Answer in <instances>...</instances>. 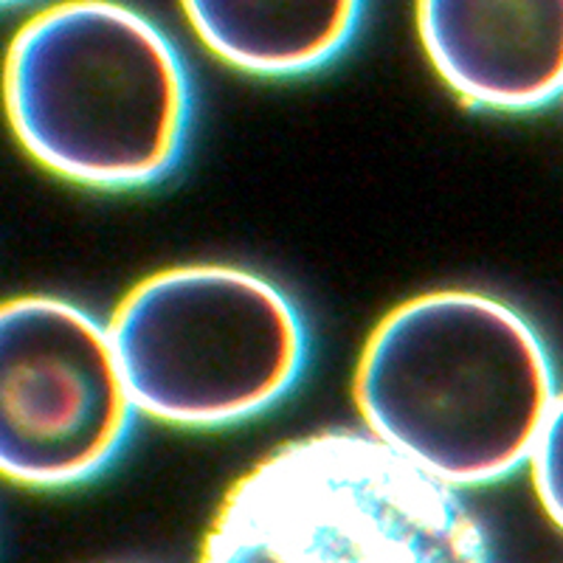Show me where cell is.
<instances>
[{
	"mask_svg": "<svg viewBox=\"0 0 563 563\" xmlns=\"http://www.w3.org/2000/svg\"><path fill=\"white\" fill-rule=\"evenodd\" d=\"M200 563H493L456 490L352 431L296 440L231 487Z\"/></svg>",
	"mask_w": 563,
	"mask_h": 563,
	"instance_id": "3",
	"label": "cell"
},
{
	"mask_svg": "<svg viewBox=\"0 0 563 563\" xmlns=\"http://www.w3.org/2000/svg\"><path fill=\"white\" fill-rule=\"evenodd\" d=\"M14 135L45 169L99 189L155 184L192 119L178 48L119 0H59L14 34L7 57Z\"/></svg>",
	"mask_w": 563,
	"mask_h": 563,
	"instance_id": "2",
	"label": "cell"
},
{
	"mask_svg": "<svg viewBox=\"0 0 563 563\" xmlns=\"http://www.w3.org/2000/svg\"><path fill=\"white\" fill-rule=\"evenodd\" d=\"M139 411L178 426H223L288 395L308 333L274 282L231 265H186L144 279L110 324Z\"/></svg>",
	"mask_w": 563,
	"mask_h": 563,
	"instance_id": "4",
	"label": "cell"
},
{
	"mask_svg": "<svg viewBox=\"0 0 563 563\" xmlns=\"http://www.w3.org/2000/svg\"><path fill=\"white\" fill-rule=\"evenodd\" d=\"M355 397L375 440L445 485L471 487L530 460L558 395L544 341L519 310L440 290L380 321Z\"/></svg>",
	"mask_w": 563,
	"mask_h": 563,
	"instance_id": "1",
	"label": "cell"
},
{
	"mask_svg": "<svg viewBox=\"0 0 563 563\" xmlns=\"http://www.w3.org/2000/svg\"><path fill=\"white\" fill-rule=\"evenodd\" d=\"M530 462L541 507L563 530V395H558L552 404Z\"/></svg>",
	"mask_w": 563,
	"mask_h": 563,
	"instance_id": "8",
	"label": "cell"
},
{
	"mask_svg": "<svg viewBox=\"0 0 563 563\" xmlns=\"http://www.w3.org/2000/svg\"><path fill=\"white\" fill-rule=\"evenodd\" d=\"M3 3H18V0H3Z\"/></svg>",
	"mask_w": 563,
	"mask_h": 563,
	"instance_id": "9",
	"label": "cell"
},
{
	"mask_svg": "<svg viewBox=\"0 0 563 563\" xmlns=\"http://www.w3.org/2000/svg\"><path fill=\"white\" fill-rule=\"evenodd\" d=\"M417 29L465 102L532 110L563 90V0H417Z\"/></svg>",
	"mask_w": 563,
	"mask_h": 563,
	"instance_id": "6",
	"label": "cell"
},
{
	"mask_svg": "<svg viewBox=\"0 0 563 563\" xmlns=\"http://www.w3.org/2000/svg\"><path fill=\"white\" fill-rule=\"evenodd\" d=\"M214 57L256 77H296L339 57L364 0H180Z\"/></svg>",
	"mask_w": 563,
	"mask_h": 563,
	"instance_id": "7",
	"label": "cell"
},
{
	"mask_svg": "<svg viewBox=\"0 0 563 563\" xmlns=\"http://www.w3.org/2000/svg\"><path fill=\"white\" fill-rule=\"evenodd\" d=\"M139 411L110 327L54 296L0 313V467L18 485L65 487L122 451Z\"/></svg>",
	"mask_w": 563,
	"mask_h": 563,
	"instance_id": "5",
	"label": "cell"
}]
</instances>
